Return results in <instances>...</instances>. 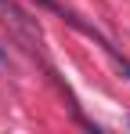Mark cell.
<instances>
[{
  "instance_id": "3957f363",
  "label": "cell",
  "mask_w": 130,
  "mask_h": 134,
  "mask_svg": "<svg viewBox=\"0 0 130 134\" xmlns=\"http://www.w3.org/2000/svg\"><path fill=\"white\" fill-rule=\"evenodd\" d=\"M105 54L112 58V65H116V72H119V76H127V80H130V58H123V54H119V51H116L112 44H105Z\"/></svg>"
},
{
  "instance_id": "277c9868",
  "label": "cell",
  "mask_w": 130,
  "mask_h": 134,
  "mask_svg": "<svg viewBox=\"0 0 130 134\" xmlns=\"http://www.w3.org/2000/svg\"><path fill=\"white\" fill-rule=\"evenodd\" d=\"M0 62H4V47H0Z\"/></svg>"
},
{
  "instance_id": "7a4b0ae2",
  "label": "cell",
  "mask_w": 130,
  "mask_h": 134,
  "mask_svg": "<svg viewBox=\"0 0 130 134\" xmlns=\"http://www.w3.org/2000/svg\"><path fill=\"white\" fill-rule=\"evenodd\" d=\"M36 4H40L43 11H54V15H62V18H65V22H69V25H72V22H76V18H80L76 11H69V7H65L62 0H36Z\"/></svg>"
},
{
  "instance_id": "6da1fadb",
  "label": "cell",
  "mask_w": 130,
  "mask_h": 134,
  "mask_svg": "<svg viewBox=\"0 0 130 134\" xmlns=\"http://www.w3.org/2000/svg\"><path fill=\"white\" fill-rule=\"evenodd\" d=\"M0 15H4L7 22L15 25L18 33H25V36H40V25H36L33 18H29V15H25V11H22L15 0H0Z\"/></svg>"
}]
</instances>
